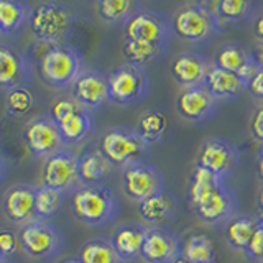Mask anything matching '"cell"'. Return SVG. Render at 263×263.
<instances>
[{
  "label": "cell",
  "mask_w": 263,
  "mask_h": 263,
  "mask_svg": "<svg viewBox=\"0 0 263 263\" xmlns=\"http://www.w3.org/2000/svg\"><path fill=\"white\" fill-rule=\"evenodd\" d=\"M31 46L38 48V51L41 49L38 56V69L41 74V79L49 87H71L74 81L86 69L84 58L71 45H46L41 43V41H35Z\"/></svg>",
  "instance_id": "cell-1"
},
{
  "label": "cell",
  "mask_w": 263,
  "mask_h": 263,
  "mask_svg": "<svg viewBox=\"0 0 263 263\" xmlns=\"http://www.w3.org/2000/svg\"><path fill=\"white\" fill-rule=\"evenodd\" d=\"M72 212L89 227H104L119 214V199L105 184H82L72 193Z\"/></svg>",
  "instance_id": "cell-2"
},
{
  "label": "cell",
  "mask_w": 263,
  "mask_h": 263,
  "mask_svg": "<svg viewBox=\"0 0 263 263\" xmlns=\"http://www.w3.org/2000/svg\"><path fill=\"white\" fill-rule=\"evenodd\" d=\"M74 23H76V13L66 4L46 0V2L31 5L28 25L36 41H41V43H64Z\"/></svg>",
  "instance_id": "cell-3"
},
{
  "label": "cell",
  "mask_w": 263,
  "mask_h": 263,
  "mask_svg": "<svg viewBox=\"0 0 263 263\" xmlns=\"http://www.w3.org/2000/svg\"><path fill=\"white\" fill-rule=\"evenodd\" d=\"M173 35L189 43H208L219 35L220 23L214 2H193L181 7L171 20Z\"/></svg>",
  "instance_id": "cell-4"
},
{
  "label": "cell",
  "mask_w": 263,
  "mask_h": 263,
  "mask_svg": "<svg viewBox=\"0 0 263 263\" xmlns=\"http://www.w3.org/2000/svg\"><path fill=\"white\" fill-rule=\"evenodd\" d=\"M99 148L114 166H120L122 170L132 163L143 161L150 152V145L138 135L137 128L128 127L107 128L101 137Z\"/></svg>",
  "instance_id": "cell-5"
},
{
  "label": "cell",
  "mask_w": 263,
  "mask_h": 263,
  "mask_svg": "<svg viewBox=\"0 0 263 263\" xmlns=\"http://www.w3.org/2000/svg\"><path fill=\"white\" fill-rule=\"evenodd\" d=\"M110 102L122 107H132L142 102L150 94V79L145 69L132 66L128 63L117 66L109 76Z\"/></svg>",
  "instance_id": "cell-6"
},
{
  "label": "cell",
  "mask_w": 263,
  "mask_h": 263,
  "mask_svg": "<svg viewBox=\"0 0 263 263\" xmlns=\"http://www.w3.org/2000/svg\"><path fill=\"white\" fill-rule=\"evenodd\" d=\"M123 27H125V40L145 41L166 49L173 38L171 20L163 13L148 8H138Z\"/></svg>",
  "instance_id": "cell-7"
},
{
  "label": "cell",
  "mask_w": 263,
  "mask_h": 263,
  "mask_svg": "<svg viewBox=\"0 0 263 263\" xmlns=\"http://www.w3.org/2000/svg\"><path fill=\"white\" fill-rule=\"evenodd\" d=\"M22 249L33 258H49L61 252L64 237L61 230L48 220L33 219L20 227Z\"/></svg>",
  "instance_id": "cell-8"
},
{
  "label": "cell",
  "mask_w": 263,
  "mask_h": 263,
  "mask_svg": "<svg viewBox=\"0 0 263 263\" xmlns=\"http://www.w3.org/2000/svg\"><path fill=\"white\" fill-rule=\"evenodd\" d=\"M41 183L61 193H74L82 186L79 178V155L63 148L48 156L41 170Z\"/></svg>",
  "instance_id": "cell-9"
},
{
  "label": "cell",
  "mask_w": 263,
  "mask_h": 263,
  "mask_svg": "<svg viewBox=\"0 0 263 263\" xmlns=\"http://www.w3.org/2000/svg\"><path fill=\"white\" fill-rule=\"evenodd\" d=\"M123 193L138 204L164 193V176L161 171L146 161L132 163L122 170Z\"/></svg>",
  "instance_id": "cell-10"
},
{
  "label": "cell",
  "mask_w": 263,
  "mask_h": 263,
  "mask_svg": "<svg viewBox=\"0 0 263 263\" xmlns=\"http://www.w3.org/2000/svg\"><path fill=\"white\" fill-rule=\"evenodd\" d=\"M197 164L212 171L220 179L227 181L240 164V155H238L237 148L229 140L220 137H211L204 140L199 148Z\"/></svg>",
  "instance_id": "cell-11"
},
{
  "label": "cell",
  "mask_w": 263,
  "mask_h": 263,
  "mask_svg": "<svg viewBox=\"0 0 263 263\" xmlns=\"http://www.w3.org/2000/svg\"><path fill=\"white\" fill-rule=\"evenodd\" d=\"M25 142L33 155L45 160L64 148L60 128L49 115H40L28 122L25 127Z\"/></svg>",
  "instance_id": "cell-12"
},
{
  "label": "cell",
  "mask_w": 263,
  "mask_h": 263,
  "mask_svg": "<svg viewBox=\"0 0 263 263\" xmlns=\"http://www.w3.org/2000/svg\"><path fill=\"white\" fill-rule=\"evenodd\" d=\"M71 96L89 112L101 110L110 101L109 79L97 69L86 68L71 86Z\"/></svg>",
  "instance_id": "cell-13"
},
{
  "label": "cell",
  "mask_w": 263,
  "mask_h": 263,
  "mask_svg": "<svg viewBox=\"0 0 263 263\" xmlns=\"http://www.w3.org/2000/svg\"><path fill=\"white\" fill-rule=\"evenodd\" d=\"M183 253L179 237L166 227H148L140 257L146 263H173Z\"/></svg>",
  "instance_id": "cell-14"
},
{
  "label": "cell",
  "mask_w": 263,
  "mask_h": 263,
  "mask_svg": "<svg viewBox=\"0 0 263 263\" xmlns=\"http://www.w3.org/2000/svg\"><path fill=\"white\" fill-rule=\"evenodd\" d=\"M217 101L204 86L183 89L176 97V110L183 119L202 123L211 120L217 112Z\"/></svg>",
  "instance_id": "cell-15"
},
{
  "label": "cell",
  "mask_w": 263,
  "mask_h": 263,
  "mask_svg": "<svg viewBox=\"0 0 263 263\" xmlns=\"http://www.w3.org/2000/svg\"><path fill=\"white\" fill-rule=\"evenodd\" d=\"M196 216L209 226L227 224L235 217L237 196L227 183L219 186L202 204L194 208Z\"/></svg>",
  "instance_id": "cell-16"
},
{
  "label": "cell",
  "mask_w": 263,
  "mask_h": 263,
  "mask_svg": "<svg viewBox=\"0 0 263 263\" xmlns=\"http://www.w3.org/2000/svg\"><path fill=\"white\" fill-rule=\"evenodd\" d=\"M31 78L30 58L10 45H0V87H25Z\"/></svg>",
  "instance_id": "cell-17"
},
{
  "label": "cell",
  "mask_w": 263,
  "mask_h": 263,
  "mask_svg": "<svg viewBox=\"0 0 263 263\" xmlns=\"http://www.w3.org/2000/svg\"><path fill=\"white\" fill-rule=\"evenodd\" d=\"M211 64L212 63L208 60V58L199 53L181 51L173 58L171 74L183 89L202 86Z\"/></svg>",
  "instance_id": "cell-18"
},
{
  "label": "cell",
  "mask_w": 263,
  "mask_h": 263,
  "mask_svg": "<svg viewBox=\"0 0 263 263\" xmlns=\"http://www.w3.org/2000/svg\"><path fill=\"white\" fill-rule=\"evenodd\" d=\"M35 189L27 184L13 186L4 197V212L8 220L16 224H27L36 219L35 216Z\"/></svg>",
  "instance_id": "cell-19"
},
{
  "label": "cell",
  "mask_w": 263,
  "mask_h": 263,
  "mask_svg": "<svg viewBox=\"0 0 263 263\" xmlns=\"http://www.w3.org/2000/svg\"><path fill=\"white\" fill-rule=\"evenodd\" d=\"M202 86L208 89V92L216 99L217 102L232 101V99H235L240 94L242 89H245L237 74L222 69L214 63L211 64L208 74H205Z\"/></svg>",
  "instance_id": "cell-20"
},
{
  "label": "cell",
  "mask_w": 263,
  "mask_h": 263,
  "mask_svg": "<svg viewBox=\"0 0 263 263\" xmlns=\"http://www.w3.org/2000/svg\"><path fill=\"white\" fill-rule=\"evenodd\" d=\"M146 230L148 227L135 224V222H125V224L119 226L114 230L110 243L123 261L140 257V250H142Z\"/></svg>",
  "instance_id": "cell-21"
},
{
  "label": "cell",
  "mask_w": 263,
  "mask_h": 263,
  "mask_svg": "<svg viewBox=\"0 0 263 263\" xmlns=\"http://www.w3.org/2000/svg\"><path fill=\"white\" fill-rule=\"evenodd\" d=\"M138 214L150 227H164L175 217L176 201L166 191L138 204Z\"/></svg>",
  "instance_id": "cell-22"
},
{
  "label": "cell",
  "mask_w": 263,
  "mask_h": 263,
  "mask_svg": "<svg viewBox=\"0 0 263 263\" xmlns=\"http://www.w3.org/2000/svg\"><path fill=\"white\" fill-rule=\"evenodd\" d=\"M112 170L114 164L101 152V148H90L79 155V178L82 184H101Z\"/></svg>",
  "instance_id": "cell-23"
},
{
  "label": "cell",
  "mask_w": 263,
  "mask_h": 263,
  "mask_svg": "<svg viewBox=\"0 0 263 263\" xmlns=\"http://www.w3.org/2000/svg\"><path fill=\"white\" fill-rule=\"evenodd\" d=\"M56 125L60 128L64 145H71L79 143L90 135V132L94 130V120L89 110L79 109L74 114L68 115L66 119H63L61 122H58Z\"/></svg>",
  "instance_id": "cell-24"
},
{
  "label": "cell",
  "mask_w": 263,
  "mask_h": 263,
  "mask_svg": "<svg viewBox=\"0 0 263 263\" xmlns=\"http://www.w3.org/2000/svg\"><path fill=\"white\" fill-rule=\"evenodd\" d=\"M224 183H227V181L220 179L219 176L214 175L212 171L199 166V164H196L193 170V175H191V181H189V187H187V197H189V201H191L193 208L202 204L219 186H222Z\"/></svg>",
  "instance_id": "cell-25"
},
{
  "label": "cell",
  "mask_w": 263,
  "mask_h": 263,
  "mask_svg": "<svg viewBox=\"0 0 263 263\" xmlns=\"http://www.w3.org/2000/svg\"><path fill=\"white\" fill-rule=\"evenodd\" d=\"M31 5L18 0H0V30L4 35H15L30 20Z\"/></svg>",
  "instance_id": "cell-26"
},
{
  "label": "cell",
  "mask_w": 263,
  "mask_h": 263,
  "mask_svg": "<svg viewBox=\"0 0 263 263\" xmlns=\"http://www.w3.org/2000/svg\"><path fill=\"white\" fill-rule=\"evenodd\" d=\"M258 214L255 216H238L226 224V238L229 245L235 250L245 252L250 243V238L257 229Z\"/></svg>",
  "instance_id": "cell-27"
},
{
  "label": "cell",
  "mask_w": 263,
  "mask_h": 263,
  "mask_svg": "<svg viewBox=\"0 0 263 263\" xmlns=\"http://www.w3.org/2000/svg\"><path fill=\"white\" fill-rule=\"evenodd\" d=\"M252 56H253V53L250 48H247L242 43L229 41V43H224L222 46L217 48L216 58H214V64L229 71V72L237 74Z\"/></svg>",
  "instance_id": "cell-28"
},
{
  "label": "cell",
  "mask_w": 263,
  "mask_h": 263,
  "mask_svg": "<svg viewBox=\"0 0 263 263\" xmlns=\"http://www.w3.org/2000/svg\"><path fill=\"white\" fill-rule=\"evenodd\" d=\"M123 56L128 64L137 66V68H145V66L155 63L158 58H161L166 51V48L145 43V41H134V40H125L123 41Z\"/></svg>",
  "instance_id": "cell-29"
},
{
  "label": "cell",
  "mask_w": 263,
  "mask_h": 263,
  "mask_svg": "<svg viewBox=\"0 0 263 263\" xmlns=\"http://www.w3.org/2000/svg\"><path fill=\"white\" fill-rule=\"evenodd\" d=\"M183 255L191 263H216L217 247L211 237L204 234L189 235L183 245Z\"/></svg>",
  "instance_id": "cell-30"
},
{
  "label": "cell",
  "mask_w": 263,
  "mask_h": 263,
  "mask_svg": "<svg viewBox=\"0 0 263 263\" xmlns=\"http://www.w3.org/2000/svg\"><path fill=\"white\" fill-rule=\"evenodd\" d=\"M168 130V117L160 110H146L140 115L137 132L148 145L158 143L164 138Z\"/></svg>",
  "instance_id": "cell-31"
},
{
  "label": "cell",
  "mask_w": 263,
  "mask_h": 263,
  "mask_svg": "<svg viewBox=\"0 0 263 263\" xmlns=\"http://www.w3.org/2000/svg\"><path fill=\"white\" fill-rule=\"evenodd\" d=\"M96 7L99 16L105 23L112 25H125L130 16L140 8L134 0H99Z\"/></svg>",
  "instance_id": "cell-32"
},
{
  "label": "cell",
  "mask_w": 263,
  "mask_h": 263,
  "mask_svg": "<svg viewBox=\"0 0 263 263\" xmlns=\"http://www.w3.org/2000/svg\"><path fill=\"white\" fill-rule=\"evenodd\" d=\"M255 8L257 5L250 0H219V2H214V10H216L220 27L226 23L229 25L245 22L253 15Z\"/></svg>",
  "instance_id": "cell-33"
},
{
  "label": "cell",
  "mask_w": 263,
  "mask_h": 263,
  "mask_svg": "<svg viewBox=\"0 0 263 263\" xmlns=\"http://www.w3.org/2000/svg\"><path fill=\"white\" fill-rule=\"evenodd\" d=\"M78 260L81 263H123L110 240H104V238H94V240L86 242L81 247Z\"/></svg>",
  "instance_id": "cell-34"
},
{
  "label": "cell",
  "mask_w": 263,
  "mask_h": 263,
  "mask_svg": "<svg viewBox=\"0 0 263 263\" xmlns=\"http://www.w3.org/2000/svg\"><path fill=\"white\" fill-rule=\"evenodd\" d=\"M64 202V193L41 184L35 189V216L41 220H49L58 216Z\"/></svg>",
  "instance_id": "cell-35"
},
{
  "label": "cell",
  "mask_w": 263,
  "mask_h": 263,
  "mask_svg": "<svg viewBox=\"0 0 263 263\" xmlns=\"http://www.w3.org/2000/svg\"><path fill=\"white\" fill-rule=\"evenodd\" d=\"M33 104H35V97L27 87H15L7 90V110L10 115L27 114Z\"/></svg>",
  "instance_id": "cell-36"
},
{
  "label": "cell",
  "mask_w": 263,
  "mask_h": 263,
  "mask_svg": "<svg viewBox=\"0 0 263 263\" xmlns=\"http://www.w3.org/2000/svg\"><path fill=\"white\" fill-rule=\"evenodd\" d=\"M79 109H84V107H81V104L71 94L69 96H61L51 104V112H49V117H51L58 123V122H61L63 119H66L68 115L74 114Z\"/></svg>",
  "instance_id": "cell-37"
},
{
  "label": "cell",
  "mask_w": 263,
  "mask_h": 263,
  "mask_svg": "<svg viewBox=\"0 0 263 263\" xmlns=\"http://www.w3.org/2000/svg\"><path fill=\"white\" fill-rule=\"evenodd\" d=\"M22 247L20 238L16 234H13L12 230L2 229L0 230V258L4 260H10L13 255L18 252Z\"/></svg>",
  "instance_id": "cell-38"
},
{
  "label": "cell",
  "mask_w": 263,
  "mask_h": 263,
  "mask_svg": "<svg viewBox=\"0 0 263 263\" xmlns=\"http://www.w3.org/2000/svg\"><path fill=\"white\" fill-rule=\"evenodd\" d=\"M243 253L250 260H255V261L261 263V258H263V216H260V214H258L257 229H255V232H253V235L250 238V243L245 249Z\"/></svg>",
  "instance_id": "cell-39"
},
{
  "label": "cell",
  "mask_w": 263,
  "mask_h": 263,
  "mask_svg": "<svg viewBox=\"0 0 263 263\" xmlns=\"http://www.w3.org/2000/svg\"><path fill=\"white\" fill-rule=\"evenodd\" d=\"M250 130L252 135L257 142L263 143V104L258 105L257 109L252 114V120H250Z\"/></svg>",
  "instance_id": "cell-40"
},
{
  "label": "cell",
  "mask_w": 263,
  "mask_h": 263,
  "mask_svg": "<svg viewBox=\"0 0 263 263\" xmlns=\"http://www.w3.org/2000/svg\"><path fill=\"white\" fill-rule=\"evenodd\" d=\"M250 92L252 97L258 99V101L263 102V66H260L257 74L253 76V79L249 82V86L245 87Z\"/></svg>",
  "instance_id": "cell-41"
},
{
  "label": "cell",
  "mask_w": 263,
  "mask_h": 263,
  "mask_svg": "<svg viewBox=\"0 0 263 263\" xmlns=\"http://www.w3.org/2000/svg\"><path fill=\"white\" fill-rule=\"evenodd\" d=\"M252 31H253V36L258 40V43H263V10L255 15Z\"/></svg>",
  "instance_id": "cell-42"
},
{
  "label": "cell",
  "mask_w": 263,
  "mask_h": 263,
  "mask_svg": "<svg viewBox=\"0 0 263 263\" xmlns=\"http://www.w3.org/2000/svg\"><path fill=\"white\" fill-rule=\"evenodd\" d=\"M257 204H258V214L263 216V186L260 187V193H258V199H257Z\"/></svg>",
  "instance_id": "cell-43"
},
{
  "label": "cell",
  "mask_w": 263,
  "mask_h": 263,
  "mask_svg": "<svg viewBox=\"0 0 263 263\" xmlns=\"http://www.w3.org/2000/svg\"><path fill=\"white\" fill-rule=\"evenodd\" d=\"M173 263H191V261H189V260H187V258L184 257V255H183V253H181V255H179V257H178V258H176L175 261H173Z\"/></svg>",
  "instance_id": "cell-44"
},
{
  "label": "cell",
  "mask_w": 263,
  "mask_h": 263,
  "mask_svg": "<svg viewBox=\"0 0 263 263\" xmlns=\"http://www.w3.org/2000/svg\"><path fill=\"white\" fill-rule=\"evenodd\" d=\"M258 176L263 181V160H258Z\"/></svg>",
  "instance_id": "cell-45"
},
{
  "label": "cell",
  "mask_w": 263,
  "mask_h": 263,
  "mask_svg": "<svg viewBox=\"0 0 263 263\" xmlns=\"http://www.w3.org/2000/svg\"><path fill=\"white\" fill-rule=\"evenodd\" d=\"M4 175H5V164H4V160L0 158V179L4 178Z\"/></svg>",
  "instance_id": "cell-46"
},
{
  "label": "cell",
  "mask_w": 263,
  "mask_h": 263,
  "mask_svg": "<svg viewBox=\"0 0 263 263\" xmlns=\"http://www.w3.org/2000/svg\"><path fill=\"white\" fill-rule=\"evenodd\" d=\"M258 155H260V160H263V143H260V150H258Z\"/></svg>",
  "instance_id": "cell-47"
},
{
  "label": "cell",
  "mask_w": 263,
  "mask_h": 263,
  "mask_svg": "<svg viewBox=\"0 0 263 263\" xmlns=\"http://www.w3.org/2000/svg\"><path fill=\"white\" fill-rule=\"evenodd\" d=\"M63 263H81V261H79V260H74V258H72V260H66V261H63Z\"/></svg>",
  "instance_id": "cell-48"
},
{
  "label": "cell",
  "mask_w": 263,
  "mask_h": 263,
  "mask_svg": "<svg viewBox=\"0 0 263 263\" xmlns=\"http://www.w3.org/2000/svg\"><path fill=\"white\" fill-rule=\"evenodd\" d=\"M2 263H12L10 260H2Z\"/></svg>",
  "instance_id": "cell-49"
},
{
  "label": "cell",
  "mask_w": 263,
  "mask_h": 263,
  "mask_svg": "<svg viewBox=\"0 0 263 263\" xmlns=\"http://www.w3.org/2000/svg\"><path fill=\"white\" fill-rule=\"evenodd\" d=\"M0 35H4V33H2V30H0Z\"/></svg>",
  "instance_id": "cell-50"
},
{
  "label": "cell",
  "mask_w": 263,
  "mask_h": 263,
  "mask_svg": "<svg viewBox=\"0 0 263 263\" xmlns=\"http://www.w3.org/2000/svg\"><path fill=\"white\" fill-rule=\"evenodd\" d=\"M2 260H4V258H0V263H2Z\"/></svg>",
  "instance_id": "cell-51"
},
{
  "label": "cell",
  "mask_w": 263,
  "mask_h": 263,
  "mask_svg": "<svg viewBox=\"0 0 263 263\" xmlns=\"http://www.w3.org/2000/svg\"><path fill=\"white\" fill-rule=\"evenodd\" d=\"M261 263H263V258H261Z\"/></svg>",
  "instance_id": "cell-52"
}]
</instances>
